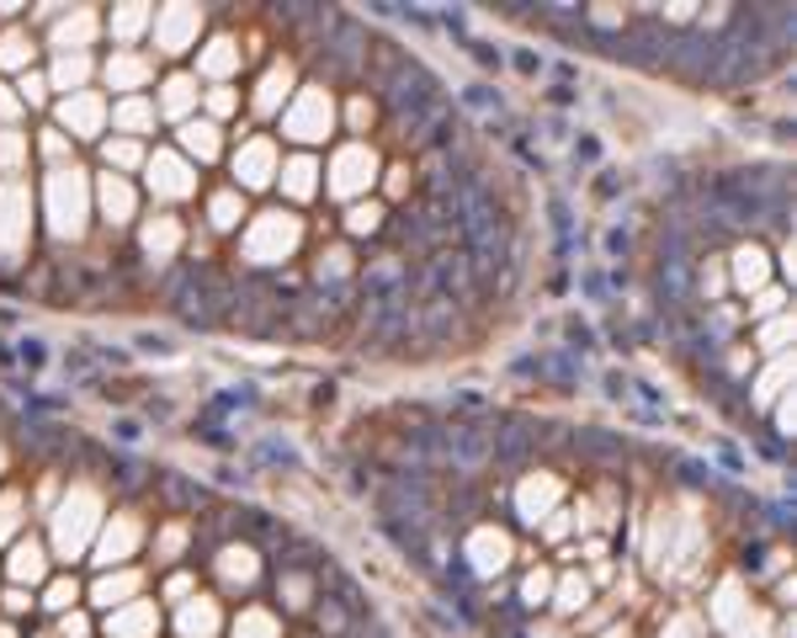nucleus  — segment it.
<instances>
[{
	"instance_id": "nucleus-1",
	"label": "nucleus",
	"mask_w": 797,
	"mask_h": 638,
	"mask_svg": "<svg viewBox=\"0 0 797 638\" xmlns=\"http://www.w3.org/2000/svg\"><path fill=\"white\" fill-rule=\"evenodd\" d=\"M101 521H107V500H101V490L97 485H74V490L53 506L49 554H59V559H80V554H91Z\"/></svg>"
},
{
	"instance_id": "nucleus-2",
	"label": "nucleus",
	"mask_w": 797,
	"mask_h": 638,
	"mask_svg": "<svg viewBox=\"0 0 797 638\" xmlns=\"http://www.w3.org/2000/svg\"><path fill=\"white\" fill-rule=\"evenodd\" d=\"M43 208H49V235L53 240H86V223H91V181L80 166H53L43 181Z\"/></svg>"
},
{
	"instance_id": "nucleus-3",
	"label": "nucleus",
	"mask_w": 797,
	"mask_h": 638,
	"mask_svg": "<svg viewBox=\"0 0 797 638\" xmlns=\"http://www.w3.org/2000/svg\"><path fill=\"white\" fill-rule=\"evenodd\" d=\"M298 240H303V223L292 219V213H282V208H266L261 219L245 229L240 256L250 267H282L292 250H298Z\"/></svg>"
},
{
	"instance_id": "nucleus-4",
	"label": "nucleus",
	"mask_w": 797,
	"mask_h": 638,
	"mask_svg": "<svg viewBox=\"0 0 797 638\" xmlns=\"http://www.w3.org/2000/svg\"><path fill=\"white\" fill-rule=\"evenodd\" d=\"M330 128H336V97L325 86H303L282 107V133H288L292 144H325Z\"/></svg>"
},
{
	"instance_id": "nucleus-5",
	"label": "nucleus",
	"mask_w": 797,
	"mask_h": 638,
	"mask_svg": "<svg viewBox=\"0 0 797 638\" xmlns=\"http://www.w3.org/2000/svg\"><path fill=\"white\" fill-rule=\"evenodd\" d=\"M32 246V192L27 181H0V267L27 261Z\"/></svg>"
},
{
	"instance_id": "nucleus-6",
	"label": "nucleus",
	"mask_w": 797,
	"mask_h": 638,
	"mask_svg": "<svg viewBox=\"0 0 797 638\" xmlns=\"http://www.w3.org/2000/svg\"><path fill=\"white\" fill-rule=\"evenodd\" d=\"M378 171H383L378 149H367V144L336 149V160H330V197H340V202H357L362 192H372V187H378Z\"/></svg>"
},
{
	"instance_id": "nucleus-7",
	"label": "nucleus",
	"mask_w": 797,
	"mask_h": 638,
	"mask_svg": "<svg viewBox=\"0 0 797 638\" xmlns=\"http://www.w3.org/2000/svg\"><path fill=\"white\" fill-rule=\"evenodd\" d=\"M145 181H149V192H155V202H187V197L197 192L192 160L176 154V149H155V154H145Z\"/></svg>"
},
{
	"instance_id": "nucleus-8",
	"label": "nucleus",
	"mask_w": 797,
	"mask_h": 638,
	"mask_svg": "<svg viewBox=\"0 0 797 638\" xmlns=\"http://www.w3.org/2000/svg\"><path fill=\"white\" fill-rule=\"evenodd\" d=\"M53 118H59V133L64 139H101V128L112 118V101L101 97V91H74L53 107Z\"/></svg>"
},
{
	"instance_id": "nucleus-9",
	"label": "nucleus",
	"mask_w": 797,
	"mask_h": 638,
	"mask_svg": "<svg viewBox=\"0 0 797 638\" xmlns=\"http://www.w3.org/2000/svg\"><path fill=\"white\" fill-rule=\"evenodd\" d=\"M145 548V521L133 511H118L112 521H101V532H97V542H91V554H97V565L101 569H112V565H128L133 554Z\"/></svg>"
},
{
	"instance_id": "nucleus-10",
	"label": "nucleus",
	"mask_w": 797,
	"mask_h": 638,
	"mask_svg": "<svg viewBox=\"0 0 797 638\" xmlns=\"http://www.w3.org/2000/svg\"><path fill=\"white\" fill-rule=\"evenodd\" d=\"M202 27H208V11H202V6H160L149 32H155V49L160 53H187Z\"/></svg>"
},
{
	"instance_id": "nucleus-11",
	"label": "nucleus",
	"mask_w": 797,
	"mask_h": 638,
	"mask_svg": "<svg viewBox=\"0 0 797 638\" xmlns=\"http://www.w3.org/2000/svg\"><path fill=\"white\" fill-rule=\"evenodd\" d=\"M97 17V6H64L59 22H53V53H91V43L101 38Z\"/></svg>"
},
{
	"instance_id": "nucleus-12",
	"label": "nucleus",
	"mask_w": 797,
	"mask_h": 638,
	"mask_svg": "<svg viewBox=\"0 0 797 638\" xmlns=\"http://www.w3.org/2000/svg\"><path fill=\"white\" fill-rule=\"evenodd\" d=\"M516 559V542L500 527H474L468 532V565L474 575H506V565Z\"/></svg>"
},
{
	"instance_id": "nucleus-13",
	"label": "nucleus",
	"mask_w": 797,
	"mask_h": 638,
	"mask_svg": "<svg viewBox=\"0 0 797 638\" xmlns=\"http://www.w3.org/2000/svg\"><path fill=\"white\" fill-rule=\"evenodd\" d=\"M149 80H155V59L139 49H118L112 59H107V86L112 91H122V97H139Z\"/></svg>"
},
{
	"instance_id": "nucleus-14",
	"label": "nucleus",
	"mask_w": 797,
	"mask_h": 638,
	"mask_svg": "<svg viewBox=\"0 0 797 638\" xmlns=\"http://www.w3.org/2000/svg\"><path fill=\"white\" fill-rule=\"evenodd\" d=\"M6 575H11V586H22V590H32L38 580H49V542L17 538L11 542V559H6Z\"/></svg>"
},
{
	"instance_id": "nucleus-15",
	"label": "nucleus",
	"mask_w": 797,
	"mask_h": 638,
	"mask_svg": "<svg viewBox=\"0 0 797 638\" xmlns=\"http://www.w3.org/2000/svg\"><path fill=\"white\" fill-rule=\"evenodd\" d=\"M97 208L101 219L112 223V229H122V223H133V213H139V192H133V181L128 176H101L97 181Z\"/></svg>"
},
{
	"instance_id": "nucleus-16",
	"label": "nucleus",
	"mask_w": 797,
	"mask_h": 638,
	"mask_svg": "<svg viewBox=\"0 0 797 638\" xmlns=\"http://www.w3.org/2000/svg\"><path fill=\"white\" fill-rule=\"evenodd\" d=\"M558 490H564V485H558L554 473H527L521 490H516V511H521V521H527V527L548 521L554 506H558Z\"/></svg>"
},
{
	"instance_id": "nucleus-17",
	"label": "nucleus",
	"mask_w": 797,
	"mask_h": 638,
	"mask_svg": "<svg viewBox=\"0 0 797 638\" xmlns=\"http://www.w3.org/2000/svg\"><path fill=\"white\" fill-rule=\"evenodd\" d=\"M235 176H240L250 192L271 187V181H277V144H271V139H250V144H240V154H235Z\"/></svg>"
},
{
	"instance_id": "nucleus-18",
	"label": "nucleus",
	"mask_w": 797,
	"mask_h": 638,
	"mask_svg": "<svg viewBox=\"0 0 797 638\" xmlns=\"http://www.w3.org/2000/svg\"><path fill=\"white\" fill-rule=\"evenodd\" d=\"M218 580L229 590H250L256 580H261V554L250 548V542H229L223 554H218Z\"/></svg>"
},
{
	"instance_id": "nucleus-19",
	"label": "nucleus",
	"mask_w": 797,
	"mask_h": 638,
	"mask_svg": "<svg viewBox=\"0 0 797 638\" xmlns=\"http://www.w3.org/2000/svg\"><path fill=\"white\" fill-rule=\"evenodd\" d=\"M91 70H97V59L91 53H53L49 64V91H59V97H74V91H91Z\"/></svg>"
},
{
	"instance_id": "nucleus-20",
	"label": "nucleus",
	"mask_w": 797,
	"mask_h": 638,
	"mask_svg": "<svg viewBox=\"0 0 797 638\" xmlns=\"http://www.w3.org/2000/svg\"><path fill=\"white\" fill-rule=\"evenodd\" d=\"M139 246H145V256L155 261V267H166L170 256L181 250V223H176V213H155V219H145V229H139Z\"/></svg>"
},
{
	"instance_id": "nucleus-21",
	"label": "nucleus",
	"mask_w": 797,
	"mask_h": 638,
	"mask_svg": "<svg viewBox=\"0 0 797 638\" xmlns=\"http://www.w3.org/2000/svg\"><path fill=\"white\" fill-rule=\"evenodd\" d=\"M139 586H145V575L139 569H107L97 586H91V601L97 607H107V612H118V607H128V601H139Z\"/></svg>"
},
{
	"instance_id": "nucleus-22",
	"label": "nucleus",
	"mask_w": 797,
	"mask_h": 638,
	"mask_svg": "<svg viewBox=\"0 0 797 638\" xmlns=\"http://www.w3.org/2000/svg\"><path fill=\"white\" fill-rule=\"evenodd\" d=\"M292 101V64H271L261 74V86H256V118H282V107Z\"/></svg>"
},
{
	"instance_id": "nucleus-23",
	"label": "nucleus",
	"mask_w": 797,
	"mask_h": 638,
	"mask_svg": "<svg viewBox=\"0 0 797 638\" xmlns=\"http://www.w3.org/2000/svg\"><path fill=\"white\" fill-rule=\"evenodd\" d=\"M728 271H734V288H739V293H760V288L771 282V256H766V246H739L734 261H728Z\"/></svg>"
},
{
	"instance_id": "nucleus-24",
	"label": "nucleus",
	"mask_w": 797,
	"mask_h": 638,
	"mask_svg": "<svg viewBox=\"0 0 797 638\" xmlns=\"http://www.w3.org/2000/svg\"><path fill=\"white\" fill-rule=\"evenodd\" d=\"M107 634L112 638H155L160 634V612H155V601H128L118 612L107 617Z\"/></svg>"
},
{
	"instance_id": "nucleus-25",
	"label": "nucleus",
	"mask_w": 797,
	"mask_h": 638,
	"mask_svg": "<svg viewBox=\"0 0 797 638\" xmlns=\"http://www.w3.org/2000/svg\"><path fill=\"white\" fill-rule=\"evenodd\" d=\"M176 634L181 638H213L218 634V601L213 596H187L176 607Z\"/></svg>"
},
{
	"instance_id": "nucleus-26",
	"label": "nucleus",
	"mask_w": 797,
	"mask_h": 638,
	"mask_svg": "<svg viewBox=\"0 0 797 638\" xmlns=\"http://www.w3.org/2000/svg\"><path fill=\"white\" fill-rule=\"evenodd\" d=\"M155 123H160V112L145 97H122L112 107V128H118L122 139H145V133H155Z\"/></svg>"
},
{
	"instance_id": "nucleus-27",
	"label": "nucleus",
	"mask_w": 797,
	"mask_h": 638,
	"mask_svg": "<svg viewBox=\"0 0 797 638\" xmlns=\"http://www.w3.org/2000/svg\"><path fill=\"white\" fill-rule=\"evenodd\" d=\"M197 107V74H170L166 86H160V118H170V123H187Z\"/></svg>"
},
{
	"instance_id": "nucleus-28",
	"label": "nucleus",
	"mask_w": 797,
	"mask_h": 638,
	"mask_svg": "<svg viewBox=\"0 0 797 638\" xmlns=\"http://www.w3.org/2000/svg\"><path fill=\"white\" fill-rule=\"evenodd\" d=\"M149 27H155V6H112L107 11V32L118 38L122 49H133Z\"/></svg>"
},
{
	"instance_id": "nucleus-29",
	"label": "nucleus",
	"mask_w": 797,
	"mask_h": 638,
	"mask_svg": "<svg viewBox=\"0 0 797 638\" xmlns=\"http://www.w3.org/2000/svg\"><path fill=\"white\" fill-rule=\"evenodd\" d=\"M277 176H282V192H288L292 202H309L319 187V160L315 154H292V160L277 166Z\"/></svg>"
},
{
	"instance_id": "nucleus-30",
	"label": "nucleus",
	"mask_w": 797,
	"mask_h": 638,
	"mask_svg": "<svg viewBox=\"0 0 797 638\" xmlns=\"http://www.w3.org/2000/svg\"><path fill=\"white\" fill-rule=\"evenodd\" d=\"M240 70V38H213L202 59H197V74H208L218 86H229V74Z\"/></svg>"
},
{
	"instance_id": "nucleus-31",
	"label": "nucleus",
	"mask_w": 797,
	"mask_h": 638,
	"mask_svg": "<svg viewBox=\"0 0 797 638\" xmlns=\"http://www.w3.org/2000/svg\"><path fill=\"white\" fill-rule=\"evenodd\" d=\"M32 64H38V43H32V32H27V27H6V32H0V70L27 74Z\"/></svg>"
},
{
	"instance_id": "nucleus-32",
	"label": "nucleus",
	"mask_w": 797,
	"mask_h": 638,
	"mask_svg": "<svg viewBox=\"0 0 797 638\" xmlns=\"http://www.w3.org/2000/svg\"><path fill=\"white\" fill-rule=\"evenodd\" d=\"M181 149L192 154L197 166H208V160H218V149H223V133H218V123H208V118H187V123H181Z\"/></svg>"
},
{
	"instance_id": "nucleus-33",
	"label": "nucleus",
	"mask_w": 797,
	"mask_h": 638,
	"mask_svg": "<svg viewBox=\"0 0 797 638\" xmlns=\"http://www.w3.org/2000/svg\"><path fill=\"white\" fill-rule=\"evenodd\" d=\"M781 389H793V351H787V357H776L771 372L755 383V410H771L776 399H781Z\"/></svg>"
},
{
	"instance_id": "nucleus-34",
	"label": "nucleus",
	"mask_w": 797,
	"mask_h": 638,
	"mask_svg": "<svg viewBox=\"0 0 797 638\" xmlns=\"http://www.w3.org/2000/svg\"><path fill=\"white\" fill-rule=\"evenodd\" d=\"M101 160H107V171H112V166H118V171H145V144L112 133V139L101 144Z\"/></svg>"
},
{
	"instance_id": "nucleus-35",
	"label": "nucleus",
	"mask_w": 797,
	"mask_h": 638,
	"mask_svg": "<svg viewBox=\"0 0 797 638\" xmlns=\"http://www.w3.org/2000/svg\"><path fill=\"white\" fill-rule=\"evenodd\" d=\"M240 219H245V197L240 192H213L208 197V223H213L218 235L240 229Z\"/></svg>"
},
{
	"instance_id": "nucleus-36",
	"label": "nucleus",
	"mask_w": 797,
	"mask_h": 638,
	"mask_svg": "<svg viewBox=\"0 0 797 638\" xmlns=\"http://www.w3.org/2000/svg\"><path fill=\"white\" fill-rule=\"evenodd\" d=\"M17 171H27V133L22 128H0V176L17 181Z\"/></svg>"
},
{
	"instance_id": "nucleus-37",
	"label": "nucleus",
	"mask_w": 797,
	"mask_h": 638,
	"mask_svg": "<svg viewBox=\"0 0 797 638\" xmlns=\"http://www.w3.org/2000/svg\"><path fill=\"white\" fill-rule=\"evenodd\" d=\"M22 521H27V500H22V490H0V548H6V542H17Z\"/></svg>"
},
{
	"instance_id": "nucleus-38",
	"label": "nucleus",
	"mask_w": 797,
	"mask_h": 638,
	"mask_svg": "<svg viewBox=\"0 0 797 638\" xmlns=\"http://www.w3.org/2000/svg\"><path fill=\"white\" fill-rule=\"evenodd\" d=\"M554 601H558V612L564 617L585 612V601H590V580H585V575H564V580L554 586Z\"/></svg>"
},
{
	"instance_id": "nucleus-39",
	"label": "nucleus",
	"mask_w": 797,
	"mask_h": 638,
	"mask_svg": "<svg viewBox=\"0 0 797 638\" xmlns=\"http://www.w3.org/2000/svg\"><path fill=\"white\" fill-rule=\"evenodd\" d=\"M187 542H192L187 521H170V527H160V538H155V559H160V565L181 559V554H187Z\"/></svg>"
},
{
	"instance_id": "nucleus-40",
	"label": "nucleus",
	"mask_w": 797,
	"mask_h": 638,
	"mask_svg": "<svg viewBox=\"0 0 797 638\" xmlns=\"http://www.w3.org/2000/svg\"><path fill=\"white\" fill-rule=\"evenodd\" d=\"M229 638H282V628H277V617L271 612L250 607V612H240V622H235V634Z\"/></svg>"
},
{
	"instance_id": "nucleus-41",
	"label": "nucleus",
	"mask_w": 797,
	"mask_h": 638,
	"mask_svg": "<svg viewBox=\"0 0 797 638\" xmlns=\"http://www.w3.org/2000/svg\"><path fill=\"white\" fill-rule=\"evenodd\" d=\"M760 351H771V357H787V351H793V315L766 319V330H760Z\"/></svg>"
},
{
	"instance_id": "nucleus-42",
	"label": "nucleus",
	"mask_w": 797,
	"mask_h": 638,
	"mask_svg": "<svg viewBox=\"0 0 797 638\" xmlns=\"http://www.w3.org/2000/svg\"><path fill=\"white\" fill-rule=\"evenodd\" d=\"M74 601H80V580H70V575H59L49 590H43V607H49L53 617L74 612Z\"/></svg>"
},
{
	"instance_id": "nucleus-43",
	"label": "nucleus",
	"mask_w": 797,
	"mask_h": 638,
	"mask_svg": "<svg viewBox=\"0 0 797 638\" xmlns=\"http://www.w3.org/2000/svg\"><path fill=\"white\" fill-rule=\"evenodd\" d=\"M521 601H527V607H542V601H554V575H548V569H531L527 580H521Z\"/></svg>"
},
{
	"instance_id": "nucleus-44",
	"label": "nucleus",
	"mask_w": 797,
	"mask_h": 638,
	"mask_svg": "<svg viewBox=\"0 0 797 638\" xmlns=\"http://www.w3.org/2000/svg\"><path fill=\"white\" fill-rule=\"evenodd\" d=\"M378 223H383V208H378V202H362V208H351V213H346V229H351L357 240H367Z\"/></svg>"
},
{
	"instance_id": "nucleus-45",
	"label": "nucleus",
	"mask_w": 797,
	"mask_h": 638,
	"mask_svg": "<svg viewBox=\"0 0 797 638\" xmlns=\"http://www.w3.org/2000/svg\"><path fill=\"white\" fill-rule=\"evenodd\" d=\"M728 638H771V617H766V612H755V607H749V612L739 617L734 628H728Z\"/></svg>"
},
{
	"instance_id": "nucleus-46",
	"label": "nucleus",
	"mask_w": 797,
	"mask_h": 638,
	"mask_svg": "<svg viewBox=\"0 0 797 638\" xmlns=\"http://www.w3.org/2000/svg\"><path fill=\"white\" fill-rule=\"evenodd\" d=\"M17 101H22V107H43V101H49V80L27 70L22 80H17Z\"/></svg>"
},
{
	"instance_id": "nucleus-47",
	"label": "nucleus",
	"mask_w": 797,
	"mask_h": 638,
	"mask_svg": "<svg viewBox=\"0 0 797 638\" xmlns=\"http://www.w3.org/2000/svg\"><path fill=\"white\" fill-rule=\"evenodd\" d=\"M240 112V97L229 91V86H213L208 91V123H218V118H235Z\"/></svg>"
},
{
	"instance_id": "nucleus-48",
	"label": "nucleus",
	"mask_w": 797,
	"mask_h": 638,
	"mask_svg": "<svg viewBox=\"0 0 797 638\" xmlns=\"http://www.w3.org/2000/svg\"><path fill=\"white\" fill-rule=\"evenodd\" d=\"M38 149H43V160H53V166H70V139H64L59 128H49V133L38 139Z\"/></svg>"
},
{
	"instance_id": "nucleus-49",
	"label": "nucleus",
	"mask_w": 797,
	"mask_h": 638,
	"mask_svg": "<svg viewBox=\"0 0 797 638\" xmlns=\"http://www.w3.org/2000/svg\"><path fill=\"white\" fill-rule=\"evenodd\" d=\"M22 101H17V91H11V86H0V128H17L22 123Z\"/></svg>"
},
{
	"instance_id": "nucleus-50",
	"label": "nucleus",
	"mask_w": 797,
	"mask_h": 638,
	"mask_svg": "<svg viewBox=\"0 0 797 638\" xmlns=\"http://www.w3.org/2000/svg\"><path fill=\"white\" fill-rule=\"evenodd\" d=\"M724 288H728V271L718 267V261H707V267H701V293H707V298H718Z\"/></svg>"
},
{
	"instance_id": "nucleus-51",
	"label": "nucleus",
	"mask_w": 797,
	"mask_h": 638,
	"mask_svg": "<svg viewBox=\"0 0 797 638\" xmlns=\"http://www.w3.org/2000/svg\"><path fill=\"white\" fill-rule=\"evenodd\" d=\"M282 601H288V607H309V580H303V575H288V580H282Z\"/></svg>"
},
{
	"instance_id": "nucleus-52",
	"label": "nucleus",
	"mask_w": 797,
	"mask_h": 638,
	"mask_svg": "<svg viewBox=\"0 0 797 638\" xmlns=\"http://www.w3.org/2000/svg\"><path fill=\"white\" fill-rule=\"evenodd\" d=\"M749 315L776 319V315H781V293H776V288H760V293H755V303H749Z\"/></svg>"
},
{
	"instance_id": "nucleus-53",
	"label": "nucleus",
	"mask_w": 797,
	"mask_h": 638,
	"mask_svg": "<svg viewBox=\"0 0 797 638\" xmlns=\"http://www.w3.org/2000/svg\"><path fill=\"white\" fill-rule=\"evenodd\" d=\"M59 638H91V622H86V612H64V617H59Z\"/></svg>"
},
{
	"instance_id": "nucleus-54",
	"label": "nucleus",
	"mask_w": 797,
	"mask_h": 638,
	"mask_svg": "<svg viewBox=\"0 0 797 638\" xmlns=\"http://www.w3.org/2000/svg\"><path fill=\"white\" fill-rule=\"evenodd\" d=\"M166 596L176 601V607H181L187 596H197V580H192V575H170V580H166Z\"/></svg>"
},
{
	"instance_id": "nucleus-55",
	"label": "nucleus",
	"mask_w": 797,
	"mask_h": 638,
	"mask_svg": "<svg viewBox=\"0 0 797 638\" xmlns=\"http://www.w3.org/2000/svg\"><path fill=\"white\" fill-rule=\"evenodd\" d=\"M665 638H701L697 634V617H686V612L670 617V622H665Z\"/></svg>"
},
{
	"instance_id": "nucleus-56",
	"label": "nucleus",
	"mask_w": 797,
	"mask_h": 638,
	"mask_svg": "<svg viewBox=\"0 0 797 638\" xmlns=\"http://www.w3.org/2000/svg\"><path fill=\"white\" fill-rule=\"evenodd\" d=\"M6 612H11V617L32 612V590H22V586H17V590H6Z\"/></svg>"
},
{
	"instance_id": "nucleus-57",
	"label": "nucleus",
	"mask_w": 797,
	"mask_h": 638,
	"mask_svg": "<svg viewBox=\"0 0 797 638\" xmlns=\"http://www.w3.org/2000/svg\"><path fill=\"white\" fill-rule=\"evenodd\" d=\"M590 17H596V27H622L628 22V11H617V6H590Z\"/></svg>"
},
{
	"instance_id": "nucleus-58",
	"label": "nucleus",
	"mask_w": 797,
	"mask_h": 638,
	"mask_svg": "<svg viewBox=\"0 0 797 638\" xmlns=\"http://www.w3.org/2000/svg\"><path fill=\"white\" fill-rule=\"evenodd\" d=\"M346 118H351V128H367V123H372V101H367V97H357V101H351V112H346Z\"/></svg>"
},
{
	"instance_id": "nucleus-59",
	"label": "nucleus",
	"mask_w": 797,
	"mask_h": 638,
	"mask_svg": "<svg viewBox=\"0 0 797 638\" xmlns=\"http://www.w3.org/2000/svg\"><path fill=\"white\" fill-rule=\"evenodd\" d=\"M542 527H548V532H542L548 542H564V538H569V516H548Z\"/></svg>"
},
{
	"instance_id": "nucleus-60",
	"label": "nucleus",
	"mask_w": 797,
	"mask_h": 638,
	"mask_svg": "<svg viewBox=\"0 0 797 638\" xmlns=\"http://www.w3.org/2000/svg\"><path fill=\"white\" fill-rule=\"evenodd\" d=\"M659 17H670V22H686V17H697V6H665Z\"/></svg>"
},
{
	"instance_id": "nucleus-61",
	"label": "nucleus",
	"mask_w": 797,
	"mask_h": 638,
	"mask_svg": "<svg viewBox=\"0 0 797 638\" xmlns=\"http://www.w3.org/2000/svg\"><path fill=\"white\" fill-rule=\"evenodd\" d=\"M0 17H22V6H0Z\"/></svg>"
},
{
	"instance_id": "nucleus-62",
	"label": "nucleus",
	"mask_w": 797,
	"mask_h": 638,
	"mask_svg": "<svg viewBox=\"0 0 797 638\" xmlns=\"http://www.w3.org/2000/svg\"><path fill=\"white\" fill-rule=\"evenodd\" d=\"M606 638H628V628H611V634H606Z\"/></svg>"
},
{
	"instance_id": "nucleus-63",
	"label": "nucleus",
	"mask_w": 797,
	"mask_h": 638,
	"mask_svg": "<svg viewBox=\"0 0 797 638\" xmlns=\"http://www.w3.org/2000/svg\"><path fill=\"white\" fill-rule=\"evenodd\" d=\"M0 638H17V634H11V628H0Z\"/></svg>"
},
{
	"instance_id": "nucleus-64",
	"label": "nucleus",
	"mask_w": 797,
	"mask_h": 638,
	"mask_svg": "<svg viewBox=\"0 0 797 638\" xmlns=\"http://www.w3.org/2000/svg\"><path fill=\"white\" fill-rule=\"evenodd\" d=\"M0 468H6V447H0Z\"/></svg>"
}]
</instances>
